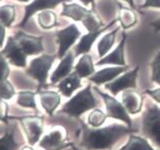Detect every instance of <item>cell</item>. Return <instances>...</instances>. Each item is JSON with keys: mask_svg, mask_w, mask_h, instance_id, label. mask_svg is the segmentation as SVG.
<instances>
[{"mask_svg": "<svg viewBox=\"0 0 160 150\" xmlns=\"http://www.w3.org/2000/svg\"><path fill=\"white\" fill-rule=\"evenodd\" d=\"M137 132L136 129L128 127L124 124H112L93 129L84 122H81L79 144L86 150H111L122 138Z\"/></svg>", "mask_w": 160, "mask_h": 150, "instance_id": "obj_1", "label": "cell"}, {"mask_svg": "<svg viewBox=\"0 0 160 150\" xmlns=\"http://www.w3.org/2000/svg\"><path fill=\"white\" fill-rule=\"evenodd\" d=\"M98 105L99 101L93 93L92 83L89 82L85 88L79 90L62 105V107L58 110V113H63L71 117L80 120L83 114L98 107Z\"/></svg>", "mask_w": 160, "mask_h": 150, "instance_id": "obj_2", "label": "cell"}, {"mask_svg": "<svg viewBox=\"0 0 160 150\" xmlns=\"http://www.w3.org/2000/svg\"><path fill=\"white\" fill-rule=\"evenodd\" d=\"M141 134L152 145L160 148V106L145 101L141 116Z\"/></svg>", "mask_w": 160, "mask_h": 150, "instance_id": "obj_3", "label": "cell"}, {"mask_svg": "<svg viewBox=\"0 0 160 150\" xmlns=\"http://www.w3.org/2000/svg\"><path fill=\"white\" fill-rule=\"evenodd\" d=\"M57 54H41L33 58L30 61L29 65L26 68V74L38 82V90L45 89L46 87L49 86L47 84V79L50 70L52 69V65L55 62Z\"/></svg>", "mask_w": 160, "mask_h": 150, "instance_id": "obj_4", "label": "cell"}, {"mask_svg": "<svg viewBox=\"0 0 160 150\" xmlns=\"http://www.w3.org/2000/svg\"><path fill=\"white\" fill-rule=\"evenodd\" d=\"M94 90L104 102L105 111H106L108 118L122 122V124L127 125L128 127L132 128V121L131 118V116L127 111V109L124 108L122 101L118 100V98H115V96L111 95L110 93L102 91L97 86L94 87Z\"/></svg>", "mask_w": 160, "mask_h": 150, "instance_id": "obj_5", "label": "cell"}, {"mask_svg": "<svg viewBox=\"0 0 160 150\" xmlns=\"http://www.w3.org/2000/svg\"><path fill=\"white\" fill-rule=\"evenodd\" d=\"M72 146L73 143L68 139V131L60 126L54 127L39 142V147L44 150H68Z\"/></svg>", "mask_w": 160, "mask_h": 150, "instance_id": "obj_6", "label": "cell"}, {"mask_svg": "<svg viewBox=\"0 0 160 150\" xmlns=\"http://www.w3.org/2000/svg\"><path fill=\"white\" fill-rule=\"evenodd\" d=\"M140 69H141L140 65H136L134 69L124 72L110 83L105 84V90H107L108 93H110L111 95L115 97L123 91H127V90H136L137 87H138L137 79L139 76Z\"/></svg>", "mask_w": 160, "mask_h": 150, "instance_id": "obj_7", "label": "cell"}, {"mask_svg": "<svg viewBox=\"0 0 160 150\" xmlns=\"http://www.w3.org/2000/svg\"><path fill=\"white\" fill-rule=\"evenodd\" d=\"M14 118L19 121L31 146H34L40 141L42 134L44 132V116H41V114H29V116Z\"/></svg>", "mask_w": 160, "mask_h": 150, "instance_id": "obj_8", "label": "cell"}, {"mask_svg": "<svg viewBox=\"0 0 160 150\" xmlns=\"http://www.w3.org/2000/svg\"><path fill=\"white\" fill-rule=\"evenodd\" d=\"M82 36L80 29L76 23H69L68 27L55 32L56 43L58 44L57 58L61 59L76 44Z\"/></svg>", "mask_w": 160, "mask_h": 150, "instance_id": "obj_9", "label": "cell"}, {"mask_svg": "<svg viewBox=\"0 0 160 150\" xmlns=\"http://www.w3.org/2000/svg\"><path fill=\"white\" fill-rule=\"evenodd\" d=\"M1 53L12 65L17 68H26L28 55L22 49L14 36H9L5 42V45L1 50Z\"/></svg>", "mask_w": 160, "mask_h": 150, "instance_id": "obj_10", "label": "cell"}, {"mask_svg": "<svg viewBox=\"0 0 160 150\" xmlns=\"http://www.w3.org/2000/svg\"><path fill=\"white\" fill-rule=\"evenodd\" d=\"M13 36L28 56L40 55L44 51L42 36H33V35L22 32V31H18Z\"/></svg>", "mask_w": 160, "mask_h": 150, "instance_id": "obj_11", "label": "cell"}, {"mask_svg": "<svg viewBox=\"0 0 160 150\" xmlns=\"http://www.w3.org/2000/svg\"><path fill=\"white\" fill-rule=\"evenodd\" d=\"M66 2H72V0H33L28 5L25 6V14L22 22L18 23V28H24L35 13L42 10L53 9L56 6L63 4Z\"/></svg>", "mask_w": 160, "mask_h": 150, "instance_id": "obj_12", "label": "cell"}, {"mask_svg": "<svg viewBox=\"0 0 160 150\" xmlns=\"http://www.w3.org/2000/svg\"><path fill=\"white\" fill-rule=\"evenodd\" d=\"M116 23H118V18L111 21L107 26H105L102 29L97 30L95 32H88L87 34L82 35L79 42H78V44L75 46V48H73V53H75L76 57L81 56V55H83V54L89 53L90 51H91L93 45H94V43L96 42L97 39L102 35V33L106 32L108 29L112 28Z\"/></svg>", "mask_w": 160, "mask_h": 150, "instance_id": "obj_13", "label": "cell"}, {"mask_svg": "<svg viewBox=\"0 0 160 150\" xmlns=\"http://www.w3.org/2000/svg\"><path fill=\"white\" fill-rule=\"evenodd\" d=\"M130 70L128 65H113V66H106L101 70H96L95 74L91 76L88 81L95 86L99 87L110 83L114 79H116L118 76H120L124 72Z\"/></svg>", "mask_w": 160, "mask_h": 150, "instance_id": "obj_14", "label": "cell"}, {"mask_svg": "<svg viewBox=\"0 0 160 150\" xmlns=\"http://www.w3.org/2000/svg\"><path fill=\"white\" fill-rule=\"evenodd\" d=\"M120 101L122 102L124 108L127 109L130 116H137L143 111L145 96L144 93H140L135 90H127L122 93Z\"/></svg>", "mask_w": 160, "mask_h": 150, "instance_id": "obj_15", "label": "cell"}, {"mask_svg": "<svg viewBox=\"0 0 160 150\" xmlns=\"http://www.w3.org/2000/svg\"><path fill=\"white\" fill-rule=\"evenodd\" d=\"M126 42H127V33L122 32V36L120 39L118 46L113 50H110L109 52L103 56L102 58H99L98 61L96 62V65L103 66V65H127L126 64V57H124V48H126Z\"/></svg>", "mask_w": 160, "mask_h": 150, "instance_id": "obj_16", "label": "cell"}, {"mask_svg": "<svg viewBox=\"0 0 160 150\" xmlns=\"http://www.w3.org/2000/svg\"><path fill=\"white\" fill-rule=\"evenodd\" d=\"M75 58L76 55L73 51L69 50L63 57L60 59V62L58 64L57 68L54 70L51 77H50V84L49 86L56 85L58 82H60L62 79L68 77L69 74L72 73L73 68H75Z\"/></svg>", "mask_w": 160, "mask_h": 150, "instance_id": "obj_17", "label": "cell"}, {"mask_svg": "<svg viewBox=\"0 0 160 150\" xmlns=\"http://www.w3.org/2000/svg\"><path fill=\"white\" fill-rule=\"evenodd\" d=\"M37 94L39 95L40 103L45 112L50 116H54L55 110L59 107L61 103V95L59 92L53 91V90L41 89L38 90Z\"/></svg>", "mask_w": 160, "mask_h": 150, "instance_id": "obj_18", "label": "cell"}, {"mask_svg": "<svg viewBox=\"0 0 160 150\" xmlns=\"http://www.w3.org/2000/svg\"><path fill=\"white\" fill-rule=\"evenodd\" d=\"M92 8H87L85 5H81L75 2H66L62 4L60 15L72 18L75 22L83 23L91 13Z\"/></svg>", "mask_w": 160, "mask_h": 150, "instance_id": "obj_19", "label": "cell"}, {"mask_svg": "<svg viewBox=\"0 0 160 150\" xmlns=\"http://www.w3.org/2000/svg\"><path fill=\"white\" fill-rule=\"evenodd\" d=\"M82 87H83L82 79L75 72L69 74L68 77L62 79L60 82H58L56 84V88L58 89V92L61 95L68 98H71L76 91L82 89Z\"/></svg>", "mask_w": 160, "mask_h": 150, "instance_id": "obj_20", "label": "cell"}, {"mask_svg": "<svg viewBox=\"0 0 160 150\" xmlns=\"http://www.w3.org/2000/svg\"><path fill=\"white\" fill-rule=\"evenodd\" d=\"M75 72L81 79H88L93 76L96 72V64H94V59L91 54H83L81 55L79 60L75 65L73 68Z\"/></svg>", "mask_w": 160, "mask_h": 150, "instance_id": "obj_21", "label": "cell"}, {"mask_svg": "<svg viewBox=\"0 0 160 150\" xmlns=\"http://www.w3.org/2000/svg\"><path fill=\"white\" fill-rule=\"evenodd\" d=\"M118 150H156L150 141L144 136L132 133L128 136V140L122 147Z\"/></svg>", "mask_w": 160, "mask_h": 150, "instance_id": "obj_22", "label": "cell"}, {"mask_svg": "<svg viewBox=\"0 0 160 150\" xmlns=\"http://www.w3.org/2000/svg\"><path fill=\"white\" fill-rule=\"evenodd\" d=\"M118 22L119 23V27L122 28L123 30L131 29L138 23V15L134 8L119 4Z\"/></svg>", "mask_w": 160, "mask_h": 150, "instance_id": "obj_23", "label": "cell"}, {"mask_svg": "<svg viewBox=\"0 0 160 150\" xmlns=\"http://www.w3.org/2000/svg\"><path fill=\"white\" fill-rule=\"evenodd\" d=\"M120 27H116L114 30L110 31L100 38V40L97 43V54H98L99 58H102L105 56L109 51L112 49L113 45H114L116 40V35L119 32Z\"/></svg>", "mask_w": 160, "mask_h": 150, "instance_id": "obj_24", "label": "cell"}, {"mask_svg": "<svg viewBox=\"0 0 160 150\" xmlns=\"http://www.w3.org/2000/svg\"><path fill=\"white\" fill-rule=\"evenodd\" d=\"M37 23L38 26L44 31L52 30L59 26L58 15L53 9L42 10L37 13Z\"/></svg>", "mask_w": 160, "mask_h": 150, "instance_id": "obj_25", "label": "cell"}, {"mask_svg": "<svg viewBox=\"0 0 160 150\" xmlns=\"http://www.w3.org/2000/svg\"><path fill=\"white\" fill-rule=\"evenodd\" d=\"M107 118L108 116L106 114V111H104L99 107H96L89 111V114L87 116V123L86 124L93 129L101 128L104 126Z\"/></svg>", "mask_w": 160, "mask_h": 150, "instance_id": "obj_26", "label": "cell"}, {"mask_svg": "<svg viewBox=\"0 0 160 150\" xmlns=\"http://www.w3.org/2000/svg\"><path fill=\"white\" fill-rule=\"evenodd\" d=\"M17 18V8L13 4H3L0 6V22L6 28H11Z\"/></svg>", "mask_w": 160, "mask_h": 150, "instance_id": "obj_27", "label": "cell"}, {"mask_svg": "<svg viewBox=\"0 0 160 150\" xmlns=\"http://www.w3.org/2000/svg\"><path fill=\"white\" fill-rule=\"evenodd\" d=\"M36 92L32 91H21L18 93L17 103L26 108H32L38 112V107L36 103Z\"/></svg>", "mask_w": 160, "mask_h": 150, "instance_id": "obj_28", "label": "cell"}, {"mask_svg": "<svg viewBox=\"0 0 160 150\" xmlns=\"http://www.w3.org/2000/svg\"><path fill=\"white\" fill-rule=\"evenodd\" d=\"M82 23L84 25V27L86 28V30H87L88 32H95V31L102 29V28L106 26L103 23L102 19L100 18L99 15L96 13L94 8H92L90 14Z\"/></svg>", "mask_w": 160, "mask_h": 150, "instance_id": "obj_29", "label": "cell"}, {"mask_svg": "<svg viewBox=\"0 0 160 150\" xmlns=\"http://www.w3.org/2000/svg\"><path fill=\"white\" fill-rule=\"evenodd\" d=\"M18 143H17L13 137V128L8 130L5 135L0 139V150H18Z\"/></svg>", "mask_w": 160, "mask_h": 150, "instance_id": "obj_30", "label": "cell"}, {"mask_svg": "<svg viewBox=\"0 0 160 150\" xmlns=\"http://www.w3.org/2000/svg\"><path fill=\"white\" fill-rule=\"evenodd\" d=\"M151 68V81L160 86V51L155 55L150 64Z\"/></svg>", "mask_w": 160, "mask_h": 150, "instance_id": "obj_31", "label": "cell"}, {"mask_svg": "<svg viewBox=\"0 0 160 150\" xmlns=\"http://www.w3.org/2000/svg\"><path fill=\"white\" fill-rule=\"evenodd\" d=\"M15 95V90L9 81L0 83V98L4 100H9Z\"/></svg>", "mask_w": 160, "mask_h": 150, "instance_id": "obj_32", "label": "cell"}, {"mask_svg": "<svg viewBox=\"0 0 160 150\" xmlns=\"http://www.w3.org/2000/svg\"><path fill=\"white\" fill-rule=\"evenodd\" d=\"M7 61L8 60H7L4 55L0 51V83L6 81L7 78L9 76L10 70H9V65Z\"/></svg>", "mask_w": 160, "mask_h": 150, "instance_id": "obj_33", "label": "cell"}, {"mask_svg": "<svg viewBox=\"0 0 160 150\" xmlns=\"http://www.w3.org/2000/svg\"><path fill=\"white\" fill-rule=\"evenodd\" d=\"M8 104L7 102H5L4 99L0 98V121L4 122V123H7L8 122Z\"/></svg>", "mask_w": 160, "mask_h": 150, "instance_id": "obj_34", "label": "cell"}, {"mask_svg": "<svg viewBox=\"0 0 160 150\" xmlns=\"http://www.w3.org/2000/svg\"><path fill=\"white\" fill-rule=\"evenodd\" d=\"M144 95H148L155 103L160 105V86L154 89H147L143 92Z\"/></svg>", "mask_w": 160, "mask_h": 150, "instance_id": "obj_35", "label": "cell"}, {"mask_svg": "<svg viewBox=\"0 0 160 150\" xmlns=\"http://www.w3.org/2000/svg\"><path fill=\"white\" fill-rule=\"evenodd\" d=\"M140 8H160V0H145Z\"/></svg>", "mask_w": 160, "mask_h": 150, "instance_id": "obj_36", "label": "cell"}, {"mask_svg": "<svg viewBox=\"0 0 160 150\" xmlns=\"http://www.w3.org/2000/svg\"><path fill=\"white\" fill-rule=\"evenodd\" d=\"M5 36H6V27L0 22V48H3L5 41Z\"/></svg>", "mask_w": 160, "mask_h": 150, "instance_id": "obj_37", "label": "cell"}, {"mask_svg": "<svg viewBox=\"0 0 160 150\" xmlns=\"http://www.w3.org/2000/svg\"><path fill=\"white\" fill-rule=\"evenodd\" d=\"M151 27L153 28V30H154V32L155 33H158V32H160V18H158V19H156V21H154V22H152L151 23Z\"/></svg>", "mask_w": 160, "mask_h": 150, "instance_id": "obj_38", "label": "cell"}, {"mask_svg": "<svg viewBox=\"0 0 160 150\" xmlns=\"http://www.w3.org/2000/svg\"><path fill=\"white\" fill-rule=\"evenodd\" d=\"M79 1L83 3V5H85V6H89V5L94 6V1H95V0H79Z\"/></svg>", "mask_w": 160, "mask_h": 150, "instance_id": "obj_39", "label": "cell"}, {"mask_svg": "<svg viewBox=\"0 0 160 150\" xmlns=\"http://www.w3.org/2000/svg\"><path fill=\"white\" fill-rule=\"evenodd\" d=\"M122 1L124 2H127L128 5H130V7H132V8H136V6H135V2H134V0H122Z\"/></svg>", "mask_w": 160, "mask_h": 150, "instance_id": "obj_40", "label": "cell"}, {"mask_svg": "<svg viewBox=\"0 0 160 150\" xmlns=\"http://www.w3.org/2000/svg\"><path fill=\"white\" fill-rule=\"evenodd\" d=\"M22 150H35L33 147H24Z\"/></svg>", "mask_w": 160, "mask_h": 150, "instance_id": "obj_41", "label": "cell"}, {"mask_svg": "<svg viewBox=\"0 0 160 150\" xmlns=\"http://www.w3.org/2000/svg\"><path fill=\"white\" fill-rule=\"evenodd\" d=\"M15 1H18V2H30L31 0H15Z\"/></svg>", "mask_w": 160, "mask_h": 150, "instance_id": "obj_42", "label": "cell"}, {"mask_svg": "<svg viewBox=\"0 0 160 150\" xmlns=\"http://www.w3.org/2000/svg\"><path fill=\"white\" fill-rule=\"evenodd\" d=\"M72 150H80V149H78V148L76 147V146H75V145H73V146H72Z\"/></svg>", "mask_w": 160, "mask_h": 150, "instance_id": "obj_43", "label": "cell"}, {"mask_svg": "<svg viewBox=\"0 0 160 150\" xmlns=\"http://www.w3.org/2000/svg\"><path fill=\"white\" fill-rule=\"evenodd\" d=\"M68 150H72V149H68Z\"/></svg>", "mask_w": 160, "mask_h": 150, "instance_id": "obj_44", "label": "cell"}, {"mask_svg": "<svg viewBox=\"0 0 160 150\" xmlns=\"http://www.w3.org/2000/svg\"><path fill=\"white\" fill-rule=\"evenodd\" d=\"M0 1H2V0H0Z\"/></svg>", "mask_w": 160, "mask_h": 150, "instance_id": "obj_45", "label": "cell"}]
</instances>
